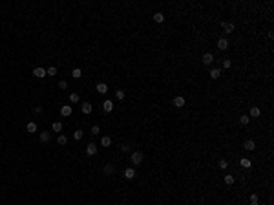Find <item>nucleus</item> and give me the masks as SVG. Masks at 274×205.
I'll use <instances>...</instances> for the list:
<instances>
[{
    "instance_id": "1",
    "label": "nucleus",
    "mask_w": 274,
    "mask_h": 205,
    "mask_svg": "<svg viewBox=\"0 0 274 205\" xmlns=\"http://www.w3.org/2000/svg\"><path fill=\"white\" fill-rule=\"evenodd\" d=\"M143 159H144V154H143V152H139V150L132 152V163H133V165H141Z\"/></svg>"
},
{
    "instance_id": "2",
    "label": "nucleus",
    "mask_w": 274,
    "mask_h": 205,
    "mask_svg": "<svg viewBox=\"0 0 274 205\" xmlns=\"http://www.w3.org/2000/svg\"><path fill=\"white\" fill-rule=\"evenodd\" d=\"M102 172H104V176H112L113 172H115V167H113L112 163H108V165H104V168H102Z\"/></svg>"
},
{
    "instance_id": "3",
    "label": "nucleus",
    "mask_w": 274,
    "mask_h": 205,
    "mask_svg": "<svg viewBox=\"0 0 274 205\" xmlns=\"http://www.w3.org/2000/svg\"><path fill=\"white\" fill-rule=\"evenodd\" d=\"M102 108H104V112L106 114H110L113 110V101H110V99H106V101L102 103Z\"/></svg>"
},
{
    "instance_id": "4",
    "label": "nucleus",
    "mask_w": 274,
    "mask_h": 205,
    "mask_svg": "<svg viewBox=\"0 0 274 205\" xmlns=\"http://www.w3.org/2000/svg\"><path fill=\"white\" fill-rule=\"evenodd\" d=\"M221 28L225 29V33H234V29H236L232 22H223V24H221Z\"/></svg>"
},
{
    "instance_id": "5",
    "label": "nucleus",
    "mask_w": 274,
    "mask_h": 205,
    "mask_svg": "<svg viewBox=\"0 0 274 205\" xmlns=\"http://www.w3.org/2000/svg\"><path fill=\"white\" fill-rule=\"evenodd\" d=\"M33 75L37 77V79H44V75H46V70H44V68H35V70H33Z\"/></svg>"
},
{
    "instance_id": "6",
    "label": "nucleus",
    "mask_w": 274,
    "mask_h": 205,
    "mask_svg": "<svg viewBox=\"0 0 274 205\" xmlns=\"http://www.w3.org/2000/svg\"><path fill=\"white\" fill-rule=\"evenodd\" d=\"M214 62V55L212 53H205L203 55V64H205V66H208V64H212Z\"/></svg>"
},
{
    "instance_id": "7",
    "label": "nucleus",
    "mask_w": 274,
    "mask_h": 205,
    "mask_svg": "<svg viewBox=\"0 0 274 205\" xmlns=\"http://www.w3.org/2000/svg\"><path fill=\"white\" fill-rule=\"evenodd\" d=\"M86 154H88V156H95V154H97V147L93 143H90L86 147Z\"/></svg>"
},
{
    "instance_id": "8",
    "label": "nucleus",
    "mask_w": 274,
    "mask_h": 205,
    "mask_svg": "<svg viewBox=\"0 0 274 205\" xmlns=\"http://www.w3.org/2000/svg\"><path fill=\"white\" fill-rule=\"evenodd\" d=\"M124 178H126V179H133V178H135V170H133L132 167H128L126 170H124Z\"/></svg>"
},
{
    "instance_id": "9",
    "label": "nucleus",
    "mask_w": 274,
    "mask_h": 205,
    "mask_svg": "<svg viewBox=\"0 0 274 205\" xmlns=\"http://www.w3.org/2000/svg\"><path fill=\"white\" fill-rule=\"evenodd\" d=\"M217 48H219V49H227V48H228V41H227L225 37H221V39L217 41Z\"/></svg>"
},
{
    "instance_id": "10",
    "label": "nucleus",
    "mask_w": 274,
    "mask_h": 205,
    "mask_svg": "<svg viewBox=\"0 0 274 205\" xmlns=\"http://www.w3.org/2000/svg\"><path fill=\"white\" fill-rule=\"evenodd\" d=\"M81 110H82V114H92V110H93V106H92V103H82V106H81Z\"/></svg>"
},
{
    "instance_id": "11",
    "label": "nucleus",
    "mask_w": 274,
    "mask_h": 205,
    "mask_svg": "<svg viewBox=\"0 0 274 205\" xmlns=\"http://www.w3.org/2000/svg\"><path fill=\"white\" fill-rule=\"evenodd\" d=\"M243 148H245V150H254V148H256V145H254L252 139H247V141L243 143Z\"/></svg>"
},
{
    "instance_id": "12",
    "label": "nucleus",
    "mask_w": 274,
    "mask_h": 205,
    "mask_svg": "<svg viewBox=\"0 0 274 205\" xmlns=\"http://www.w3.org/2000/svg\"><path fill=\"white\" fill-rule=\"evenodd\" d=\"M240 165H241L243 168H250L252 161H250V159H248V158H241V159H240Z\"/></svg>"
},
{
    "instance_id": "13",
    "label": "nucleus",
    "mask_w": 274,
    "mask_h": 205,
    "mask_svg": "<svg viewBox=\"0 0 274 205\" xmlns=\"http://www.w3.org/2000/svg\"><path fill=\"white\" fill-rule=\"evenodd\" d=\"M95 90H97L99 93H106V92H108V86H106L104 83H99L97 86H95Z\"/></svg>"
},
{
    "instance_id": "14",
    "label": "nucleus",
    "mask_w": 274,
    "mask_h": 205,
    "mask_svg": "<svg viewBox=\"0 0 274 205\" xmlns=\"http://www.w3.org/2000/svg\"><path fill=\"white\" fill-rule=\"evenodd\" d=\"M49 139H51V134H49V132H46V130L40 132V141H42V143H48Z\"/></svg>"
},
{
    "instance_id": "15",
    "label": "nucleus",
    "mask_w": 274,
    "mask_h": 205,
    "mask_svg": "<svg viewBox=\"0 0 274 205\" xmlns=\"http://www.w3.org/2000/svg\"><path fill=\"white\" fill-rule=\"evenodd\" d=\"M61 114H62L64 117L71 116V106H68V104H66V106H62V108H61Z\"/></svg>"
},
{
    "instance_id": "16",
    "label": "nucleus",
    "mask_w": 274,
    "mask_h": 205,
    "mask_svg": "<svg viewBox=\"0 0 274 205\" xmlns=\"http://www.w3.org/2000/svg\"><path fill=\"white\" fill-rule=\"evenodd\" d=\"M26 130L29 134H33V132H37V123H33V121H29L28 123V127H26Z\"/></svg>"
},
{
    "instance_id": "17",
    "label": "nucleus",
    "mask_w": 274,
    "mask_h": 205,
    "mask_svg": "<svg viewBox=\"0 0 274 205\" xmlns=\"http://www.w3.org/2000/svg\"><path fill=\"white\" fill-rule=\"evenodd\" d=\"M174 106H177V108L185 106V99H183V97H176V99H174Z\"/></svg>"
},
{
    "instance_id": "18",
    "label": "nucleus",
    "mask_w": 274,
    "mask_h": 205,
    "mask_svg": "<svg viewBox=\"0 0 274 205\" xmlns=\"http://www.w3.org/2000/svg\"><path fill=\"white\" fill-rule=\"evenodd\" d=\"M101 145H102V147H110V145H112V137L102 136V137H101Z\"/></svg>"
},
{
    "instance_id": "19",
    "label": "nucleus",
    "mask_w": 274,
    "mask_h": 205,
    "mask_svg": "<svg viewBox=\"0 0 274 205\" xmlns=\"http://www.w3.org/2000/svg\"><path fill=\"white\" fill-rule=\"evenodd\" d=\"M71 75H73V79H81V77H82V70H81V68H73Z\"/></svg>"
},
{
    "instance_id": "20",
    "label": "nucleus",
    "mask_w": 274,
    "mask_h": 205,
    "mask_svg": "<svg viewBox=\"0 0 274 205\" xmlns=\"http://www.w3.org/2000/svg\"><path fill=\"white\" fill-rule=\"evenodd\" d=\"M219 75H221V70H219V68L210 70V77H212V79H219Z\"/></svg>"
},
{
    "instance_id": "21",
    "label": "nucleus",
    "mask_w": 274,
    "mask_h": 205,
    "mask_svg": "<svg viewBox=\"0 0 274 205\" xmlns=\"http://www.w3.org/2000/svg\"><path fill=\"white\" fill-rule=\"evenodd\" d=\"M153 20H156L157 24H161V22L164 20V15H163V13H153Z\"/></svg>"
},
{
    "instance_id": "22",
    "label": "nucleus",
    "mask_w": 274,
    "mask_h": 205,
    "mask_svg": "<svg viewBox=\"0 0 274 205\" xmlns=\"http://www.w3.org/2000/svg\"><path fill=\"white\" fill-rule=\"evenodd\" d=\"M46 75H49V77H55V75H57V68H55V66H49V68L46 70Z\"/></svg>"
},
{
    "instance_id": "23",
    "label": "nucleus",
    "mask_w": 274,
    "mask_h": 205,
    "mask_svg": "<svg viewBox=\"0 0 274 205\" xmlns=\"http://www.w3.org/2000/svg\"><path fill=\"white\" fill-rule=\"evenodd\" d=\"M51 128H53V132H61V130H62V123L61 121H55L51 124Z\"/></svg>"
},
{
    "instance_id": "24",
    "label": "nucleus",
    "mask_w": 274,
    "mask_h": 205,
    "mask_svg": "<svg viewBox=\"0 0 274 205\" xmlns=\"http://www.w3.org/2000/svg\"><path fill=\"white\" fill-rule=\"evenodd\" d=\"M82 136H84V132H82V130H75V132H73V137H75V141H81Z\"/></svg>"
},
{
    "instance_id": "25",
    "label": "nucleus",
    "mask_w": 274,
    "mask_h": 205,
    "mask_svg": "<svg viewBox=\"0 0 274 205\" xmlns=\"http://www.w3.org/2000/svg\"><path fill=\"white\" fill-rule=\"evenodd\" d=\"M260 114H261V112H260V108H256V106L250 108V117H258Z\"/></svg>"
},
{
    "instance_id": "26",
    "label": "nucleus",
    "mask_w": 274,
    "mask_h": 205,
    "mask_svg": "<svg viewBox=\"0 0 274 205\" xmlns=\"http://www.w3.org/2000/svg\"><path fill=\"white\" fill-rule=\"evenodd\" d=\"M225 183L227 185H234V176H232V174H227V176H225Z\"/></svg>"
},
{
    "instance_id": "27",
    "label": "nucleus",
    "mask_w": 274,
    "mask_h": 205,
    "mask_svg": "<svg viewBox=\"0 0 274 205\" xmlns=\"http://www.w3.org/2000/svg\"><path fill=\"white\" fill-rule=\"evenodd\" d=\"M69 101H71V103H79V93H75V92L69 93Z\"/></svg>"
},
{
    "instance_id": "28",
    "label": "nucleus",
    "mask_w": 274,
    "mask_h": 205,
    "mask_svg": "<svg viewBox=\"0 0 274 205\" xmlns=\"http://www.w3.org/2000/svg\"><path fill=\"white\" fill-rule=\"evenodd\" d=\"M57 141H59V145H66V143H68V137H66V136H62V134H61Z\"/></svg>"
},
{
    "instance_id": "29",
    "label": "nucleus",
    "mask_w": 274,
    "mask_h": 205,
    "mask_svg": "<svg viewBox=\"0 0 274 205\" xmlns=\"http://www.w3.org/2000/svg\"><path fill=\"white\" fill-rule=\"evenodd\" d=\"M99 132H101V128H99L97 124H93V127H92V132H90V134H92V136H97Z\"/></svg>"
},
{
    "instance_id": "30",
    "label": "nucleus",
    "mask_w": 274,
    "mask_h": 205,
    "mask_svg": "<svg viewBox=\"0 0 274 205\" xmlns=\"http://www.w3.org/2000/svg\"><path fill=\"white\" fill-rule=\"evenodd\" d=\"M248 121H250V117H248V116H241L240 117V123L241 124H248Z\"/></svg>"
},
{
    "instance_id": "31",
    "label": "nucleus",
    "mask_w": 274,
    "mask_h": 205,
    "mask_svg": "<svg viewBox=\"0 0 274 205\" xmlns=\"http://www.w3.org/2000/svg\"><path fill=\"white\" fill-rule=\"evenodd\" d=\"M115 97L119 99V101H123V99H124V92H123V90H117V92H115Z\"/></svg>"
},
{
    "instance_id": "32",
    "label": "nucleus",
    "mask_w": 274,
    "mask_h": 205,
    "mask_svg": "<svg viewBox=\"0 0 274 205\" xmlns=\"http://www.w3.org/2000/svg\"><path fill=\"white\" fill-rule=\"evenodd\" d=\"M232 66V61L230 59H225V61H223V68H230Z\"/></svg>"
},
{
    "instance_id": "33",
    "label": "nucleus",
    "mask_w": 274,
    "mask_h": 205,
    "mask_svg": "<svg viewBox=\"0 0 274 205\" xmlns=\"http://www.w3.org/2000/svg\"><path fill=\"white\" fill-rule=\"evenodd\" d=\"M227 167H228V163L225 161V159H221V161H219V168H223V170H225Z\"/></svg>"
},
{
    "instance_id": "34",
    "label": "nucleus",
    "mask_w": 274,
    "mask_h": 205,
    "mask_svg": "<svg viewBox=\"0 0 274 205\" xmlns=\"http://www.w3.org/2000/svg\"><path fill=\"white\" fill-rule=\"evenodd\" d=\"M66 86H68V83H66V81H61V83H59V88H61V90H64Z\"/></svg>"
},
{
    "instance_id": "35",
    "label": "nucleus",
    "mask_w": 274,
    "mask_h": 205,
    "mask_svg": "<svg viewBox=\"0 0 274 205\" xmlns=\"http://www.w3.org/2000/svg\"><path fill=\"white\" fill-rule=\"evenodd\" d=\"M250 203H258V196H256V194H252V196H250Z\"/></svg>"
},
{
    "instance_id": "36",
    "label": "nucleus",
    "mask_w": 274,
    "mask_h": 205,
    "mask_svg": "<svg viewBox=\"0 0 274 205\" xmlns=\"http://www.w3.org/2000/svg\"><path fill=\"white\" fill-rule=\"evenodd\" d=\"M35 112H37V114H42V106H40V104H38V106H35Z\"/></svg>"
},
{
    "instance_id": "37",
    "label": "nucleus",
    "mask_w": 274,
    "mask_h": 205,
    "mask_svg": "<svg viewBox=\"0 0 274 205\" xmlns=\"http://www.w3.org/2000/svg\"><path fill=\"white\" fill-rule=\"evenodd\" d=\"M123 152H130V145H124V147H123Z\"/></svg>"
},
{
    "instance_id": "38",
    "label": "nucleus",
    "mask_w": 274,
    "mask_h": 205,
    "mask_svg": "<svg viewBox=\"0 0 274 205\" xmlns=\"http://www.w3.org/2000/svg\"><path fill=\"white\" fill-rule=\"evenodd\" d=\"M250 205H260V203H250Z\"/></svg>"
}]
</instances>
